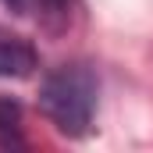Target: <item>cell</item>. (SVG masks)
Here are the masks:
<instances>
[{
    "label": "cell",
    "instance_id": "obj_1",
    "mask_svg": "<svg viewBox=\"0 0 153 153\" xmlns=\"http://www.w3.org/2000/svg\"><path fill=\"white\" fill-rule=\"evenodd\" d=\"M96 96H100V78L85 61H68L39 82V111L68 139H82L93 128Z\"/></svg>",
    "mask_w": 153,
    "mask_h": 153
},
{
    "label": "cell",
    "instance_id": "obj_2",
    "mask_svg": "<svg viewBox=\"0 0 153 153\" xmlns=\"http://www.w3.org/2000/svg\"><path fill=\"white\" fill-rule=\"evenodd\" d=\"M39 68V53L25 39H0V78H29Z\"/></svg>",
    "mask_w": 153,
    "mask_h": 153
},
{
    "label": "cell",
    "instance_id": "obj_3",
    "mask_svg": "<svg viewBox=\"0 0 153 153\" xmlns=\"http://www.w3.org/2000/svg\"><path fill=\"white\" fill-rule=\"evenodd\" d=\"M18 14H32L46 32H64L71 22V0H18Z\"/></svg>",
    "mask_w": 153,
    "mask_h": 153
},
{
    "label": "cell",
    "instance_id": "obj_4",
    "mask_svg": "<svg viewBox=\"0 0 153 153\" xmlns=\"http://www.w3.org/2000/svg\"><path fill=\"white\" fill-rule=\"evenodd\" d=\"M0 150H25L22 132V103L0 93Z\"/></svg>",
    "mask_w": 153,
    "mask_h": 153
}]
</instances>
